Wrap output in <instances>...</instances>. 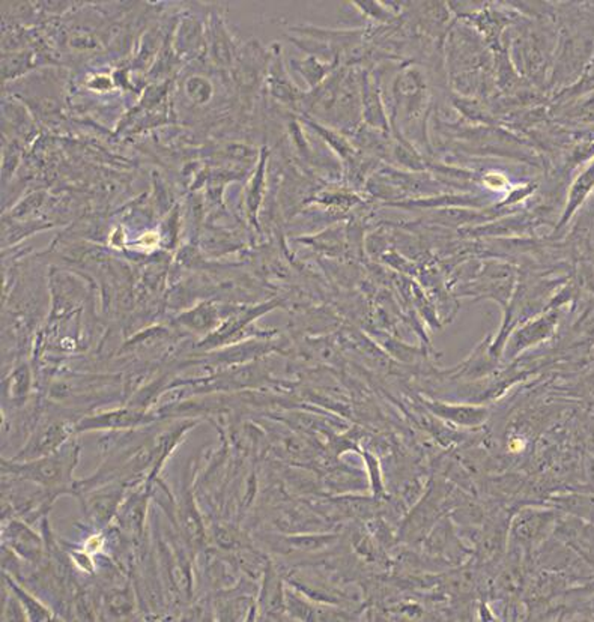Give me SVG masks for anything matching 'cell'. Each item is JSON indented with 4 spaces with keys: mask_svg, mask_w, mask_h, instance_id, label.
Here are the masks:
<instances>
[{
    "mask_svg": "<svg viewBox=\"0 0 594 622\" xmlns=\"http://www.w3.org/2000/svg\"><path fill=\"white\" fill-rule=\"evenodd\" d=\"M72 463H67L62 460L59 455H55L53 459H44L41 462H36L29 467V477L35 481L41 482L45 486H56L59 482H63L68 477V472L71 471Z\"/></svg>",
    "mask_w": 594,
    "mask_h": 622,
    "instance_id": "obj_1",
    "label": "cell"
},
{
    "mask_svg": "<svg viewBox=\"0 0 594 622\" xmlns=\"http://www.w3.org/2000/svg\"><path fill=\"white\" fill-rule=\"evenodd\" d=\"M65 438H67V428L63 427L62 424L48 426L43 431V435L38 438L33 443L35 454H40V452L45 454L50 450H55L60 443V440H63Z\"/></svg>",
    "mask_w": 594,
    "mask_h": 622,
    "instance_id": "obj_2",
    "label": "cell"
},
{
    "mask_svg": "<svg viewBox=\"0 0 594 622\" xmlns=\"http://www.w3.org/2000/svg\"><path fill=\"white\" fill-rule=\"evenodd\" d=\"M98 502L101 504V501H98ZM103 504H104L103 506H104V509H106V513H107V509H109V505H106V502H103ZM95 506H97V511H98V514H99V513H101V509H99V505H97V504H95Z\"/></svg>",
    "mask_w": 594,
    "mask_h": 622,
    "instance_id": "obj_3",
    "label": "cell"
}]
</instances>
